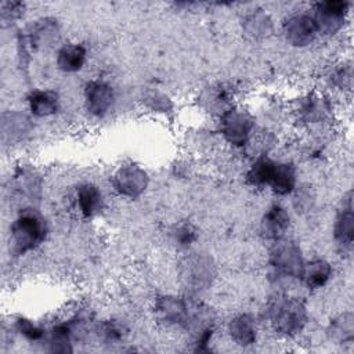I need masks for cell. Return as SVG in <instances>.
<instances>
[{
	"label": "cell",
	"instance_id": "6da1fadb",
	"mask_svg": "<svg viewBox=\"0 0 354 354\" xmlns=\"http://www.w3.org/2000/svg\"><path fill=\"white\" fill-rule=\"evenodd\" d=\"M10 231L12 252L21 256L43 243L47 235V224L37 210L24 209L12 221Z\"/></svg>",
	"mask_w": 354,
	"mask_h": 354
},
{
	"label": "cell",
	"instance_id": "7a4b0ae2",
	"mask_svg": "<svg viewBox=\"0 0 354 354\" xmlns=\"http://www.w3.org/2000/svg\"><path fill=\"white\" fill-rule=\"evenodd\" d=\"M270 318L278 333L293 336L307 322L306 306L296 297H279L270 306Z\"/></svg>",
	"mask_w": 354,
	"mask_h": 354
},
{
	"label": "cell",
	"instance_id": "3957f363",
	"mask_svg": "<svg viewBox=\"0 0 354 354\" xmlns=\"http://www.w3.org/2000/svg\"><path fill=\"white\" fill-rule=\"evenodd\" d=\"M350 3L342 0H328L315 4L313 18L318 33L333 35L342 29L348 14Z\"/></svg>",
	"mask_w": 354,
	"mask_h": 354
},
{
	"label": "cell",
	"instance_id": "277c9868",
	"mask_svg": "<svg viewBox=\"0 0 354 354\" xmlns=\"http://www.w3.org/2000/svg\"><path fill=\"white\" fill-rule=\"evenodd\" d=\"M220 127L224 138L230 144L235 147H242L250 138L254 122L248 112L231 108L223 113Z\"/></svg>",
	"mask_w": 354,
	"mask_h": 354
},
{
	"label": "cell",
	"instance_id": "5b68a950",
	"mask_svg": "<svg viewBox=\"0 0 354 354\" xmlns=\"http://www.w3.org/2000/svg\"><path fill=\"white\" fill-rule=\"evenodd\" d=\"M270 263L278 272L299 278L304 261L299 246L293 241L278 239L270 252Z\"/></svg>",
	"mask_w": 354,
	"mask_h": 354
},
{
	"label": "cell",
	"instance_id": "8992f818",
	"mask_svg": "<svg viewBox=\"0 0 354 354\" xmlns=\"http://www.w3.org/2000/svg\"><path fill=\"white\" fill-rule=\"evenodd\" d=\"M112 184L120 195L137 198L148 187V174L137 165H124L113 174Z\"/></svg>",
	"mask_w": 354,
	"mask_h": 354
},
{
	"label": "cell",
	"instance_id": "52a82bcc",
	"mask_svg": "<svg viewBox=\"0 0 354 354\" xmlns=\"http://www.w3.org/2000/svg\"><path fill=\"white\" fill-rule=\"evenodd\" d=\"M286 40L293 46H307L318 35L315 21L311 14H297L286 19L283 24Z\"/></svg>",
	"mask_w": 354,
	"mask_h": 354
},
{
	"label": "cell",
	"instance_id": "ba28073f",
	"mask_svg": "<svg viewBox=\"0 0 354 354\" xmlns=\"http://www.w3.org/2000/svg\"><path fill=\"white\" fill-rule=\"evenodd\" d=\"M84 100L88 113L93 116H104L113 104V88L105 82L91 80L86 84Z\"/></svg>",
	"mask_w": 354,
	"mask_h": 354
},
{
	"label": "cell",
	"instance_id": "9c48e42d",
	"mask_svg": "<svg viewBox=\"0 0 354 354\" xmlns=\"http://www.w3.org/2000/svg\"><path fill=\"white\" fill-rule=\"evenodd\" d=\"M333 235L337 246L343 252L351 250L354 238V213L351 205V192H347L346 203H343V209H340L336 216Z\"/></svg>",
	"mask_w": 354,
	"mask_h": 354
},
{
	"label": "cell",
	"instance_id": "30bf717a",
	"mask_svg": "<svg viewBox=\"0 0 354 354\" xmlns=\"http://www.w3.org/2000/svg\"><path fill=\"white\" fill-rule=\"evenodd\" d=\"M289 224L290 218L288 212L282 206L274 205L264 213L260 223V231L266 239L278 241L285 236Z\"/></svg>",
	"mask_w": 354,
	"mask_h": 354
},
{
	"label": "cell",
	"instance_id": "8fae6325",
	"mask_svg": "<svg viewBox=\"0 0 354 354\" xmlns=\"http://www.w3.org/2000/svg\"><path fill=\"white\" fill-rule=\"evenodd\" d=\"M155 310L162 321L169 325H188L189 311L184 300L174 296H163L158 299Z\"/></svg>",
	"mask_w": 354,
	"mask_h": 354
},
{
	"label": "cell",
	"instance_id": "7c38bea8",
	"mask_svg": "<svg viewBox=\"0 0 354 354\" xmlns=\"http://www.w3.org/2000/svg\"><path fill=\"white\" fill-rule=\"evenodd\" d=\"M102 194L100 188L91 183H84L76 189L77 210L83 217H94L102 209Z\"/></svg>",
	"mask_w": 354,
	"mask_h": 354
},
{
	"label": "cell",
	"instance_id": "4fadbf2b",
	"mask_svg": "<svg viewBox=\"0 0 354 354\" xmlns=\"http://www.w3.org/2000/svg\"><path fill=\"white\" fill-rule=\"evenodd\" d=\"M277 195H288L296 188V169L292 163L275 162L268 185Z\"/></svg>",
	"mask_w": 354,
	"mask_h": 354
},
{
	"label": "cell",
	"instance_id": "5bb4252c",
	"mask_svg": "<svg viewBox=\"0 0 354 354\" xmlns=\"http://www.w3.org/2000/svg\"><path fill=\"white\" fill-rule=\"evenodd\" d=\"M330 277V264L322 259H315L308 263H303V268L299 278L306 283L308 289H319L329 281Z\"/></svg>",
	"mask_w": 354,
	"mask_h": 354
},
{
	"label": "cell",
	"instance_id": "9a60e30c",
	"mask_svg": "<svg viewBox=\"0 0 354 354\" xmlns=\"http://www.w3.org/2000/svg\"><path fill=\"white\" fill-rule=\"evenodd\" d=\"M87 51L82 44H64L57 53V65L64 72H77L86 62Z\"/></svg>",
	"mask_w": 354,
	"mask_h": 354
},
{
	"label": "cell",
	"instance_id": "2e32d148",
	"mask_svg": "<svg viewBox=\"0 0 354 354\" xmlns=\"http://www.w3.org/2000/svg\"><path fill=\"white\" fill-rule=\"evenodd\" d=\"M28 104L30 112L37 118H44L54 115L58 111L59 100L54 91L48 90H35L28 97Z\"/></svg>",
	"mask_w": 354,
	"mask_h": 354
},
{
	"label": "cell",
	"instance_id": "e0dca14e",
	"mask_svg": "<svg viewBox=\"0 0 354 354\" xmlns=\"http://www.w3.org/2000/svg\"><path fill=\"white\" fill-rule=\"evenodd\" d=\"M231 339L238 346H250L256 340V325L252 317L242 314L231 319L228 325Z\"/></svg>",
	"mask_w": 354,
	"mask_h": 354
},
{
	"label": "cell",
	"instance_id": "ac0fdd59",
	"mask_svg": "<svg viewBox=\"0 0 354 354\" xmlns=\"http://www.w3.org/2000/svg\"><path fill=\"white\" fill-rule=\"evenodd\" d=\"M275 166V160L268 156H260L248 171V181L254 187H267L271 178L272 170Z\"/></svg>",
	"mask_w": 354,
	"mask_h": 354
},
{
	"label": "cell",
	"instance_id": "d6986e66",
	"mask_svg": "<svg viewBox=\"0 0 354 354\" xmlns=\"http://www.w3.org/2000/svg\"><path fill=\"white\" fill-rule=\"evenodd\" d=\"M71 335H72V328L69 324H59L54 326L48 333L50 351H55V353L72 351V348L69 347Z\"/></svg>",
	"mask_w": 354,
	"mask_h": 354
},
{
	"label": "cell",
	"instance_id": "ffe728a7",
	"mask_svg": "<svg viewBox=\"0 0 354 354\" xmlns=\"http://www.w3.org/2000/svg\"><path fill=\"white\" fill-rule=\"evenodd\" d=\"M353 315L351 313L343 314L332 324V337L337 339L339 342L347 343L353 340Z\"/></svg>",
	"mask_w": 354,
	"mask_h": 354
},
{
	"label": "cell",
	"instance_id": "44dd1931",
	"mask_svg": "<svg viewBox=\"0 0 354 354\" xmlns=\"http://www.w3.org/2000/svg\"><path fill=\"white\" fill-rule=\"evenodd\" d=\"M15 326H17V330L30 342H39L46 336V330L43 328L35 325L30 319H26V318H19Z\"/></svg>",
	"mask_w": 354,
	"mask_h": 354
},
{
	"label": "cell",
	"instance_id": "7402d4cb",
	"mask_svg": "<svg viewBox=\"0 0 354 354\" xmlns=\"http://www.w3.org/2000/svg\"><path fill=\"white\" fill-rule=\"evenodd\" d=\"M246 25H248L249 33H253L254 36H259V35L264 36L268 32L270 21L264 14H253L248 18Z\"/></svg>",
	"mask_w": 354,
	"mask_h": 354
},
{
	"label": "cell",
	"instance_id": "603a6c76",
	"mask_svg": "<svg viewBox=\"0 0 354 354\" xmlns=\"http://www.w3.org/2000/svg\"><path fill=\"white\" fill-rule=\"evenodd\" d=\"M173 236L180 246L185 248V246H189L196 239V231L192 225L183 224L176 228V231L173 232Z\"/></svg>",
	"mask_w": 354,
	"mask_h": 354
},
{
	"label": "cell",
	"instance_id": "cb8c5ba5",
	"mask_svg": "<svg viewBox=\"0 0 354 354\" xmlns=\"http://www.w3.org/2000/svg\"><path fill=\"white\" fill-rule=\"evenodd\" d=\"M123 333H124L123 326H120L116 322H111V321L105 322L101 329V335L104 336V339L106 342H118L123 337Z\"/></svg>",
	"mask_w": 354,
	"mask_h": 354
},
{
	"label": "cell",
	"instance_id": "d4e9b609",
	"mask_svg": "<svg viewBox=\"0 0 354 354\" xmlns=\"http://www.w3.org/2000/svg\"><path fill=\"white\" fill-rule=\"evenodd\" d=\"M199 274H205V267H203V264H202V263L199 264ZM192 275H195V277L192 278V281H195V282L198 283V277H196V275H198V272H195V274H192ZM192 275H191V277H192Z\"/></svg>",
	"mask_w": 354,
	"mask_h": 354
}]
</instances>
